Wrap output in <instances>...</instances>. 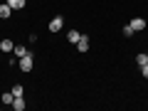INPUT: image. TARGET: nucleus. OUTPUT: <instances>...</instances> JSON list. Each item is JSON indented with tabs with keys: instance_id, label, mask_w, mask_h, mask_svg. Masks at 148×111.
Masks as SVG:
<instances>
[{
	"instance_id": "nucleus-1",
	"label": "nucleus",
	"mask_w": 148,
	"mask_h": 111,
	"mask_svg": "<svg viewBox=\"0 0 148 111\" xmlns=\"http://www.w3.org/2000/svg\"><path fill=\"white\" fill-rule=\"evenodd\" d=\"M17 64H20L22 72H32V67H35V57H32V52H27L25 57H20V62H17Z\"/></svg>"
},
{
	"instance_id": "nucleus-2",
	"label": "nucleus",
	"mask_w": 148,
	"mask_h": 111,
	"mask_svg": "<svg viewBox=\"0 0 148 111\" xmlns=\"http://www.w3.org/2000/svg\"><path fill=\"white\" fill-rule=\"evenodd\" d=\"M47 27H49V32H59V30L64 27V17H62V15H54L52 20H49Z\"/></svg>"
},
{
	"instance_id": "nucleus-3",
	"label": "nucleus",
	"mask_w": 148,
	"mask_h": 111,
	"mask_svg": "<svg viewBox=\"0 0 148 111\" xmlns=\"http://www.w3.org/2000/svg\"><path fill=\"white\" fill-rule=\"evenodd\" d=\"M146 25H148V22L143 20V17H133V20H131V27H133V32H141V30H146Z\"/></svg>"
},
{
	"instance_id": "nucleus-4",
	"label": "nucleus",
	"mask_w": 148,
	"mask_h": 111,
	"mask_svg": "<svg viewBox=\"0 0 148 111\" xmlns=\"http://www.w3.org/2000/svg\"><path fill=\"white\" fill-rule=\"evenodd\" d=\"M12 109L15 111H25V106H27V101H25V96H15V99H12Z\"/></svg>"
},
{
	"instance_id": "nucleus-5",
	"label": "nucleus",
	"mask_w": 148,
	"mask_h": 111,
	"mask_svg": "<svg viewBox=\"0 0 148 111\" xmlns=\"http://www.w3.org/2000/svg\"><path fill=\"white\" fill-rule=\"evenodd\" d=\"M89 37H86V35H82L79 37V42H77V49H79V52H86V49H89Z\"/></svg>"
},
{
	"instance_id": "nucleus-6",
	"label": "nucleus",
	"mask_w": 148,
	"mask_h": 111,
	"mask_svg": "<svg viewBox=\"0 0 148 111\" xmlns=\"http://www.w3.org/2000/svg\"><path fill=\"white\" fill-rule=\"evenodd\" d=\"M10 15H12V8L8 5V3H3V5H0V20H8Z\"/></svg>"
},
{
	"instance_id": "nucleus-7",
	"label": "nucleus",
	"mask_w": 148,
	"mask_h": 111,
	"mask_svg": "<svg viewBox=\"0 0 148 111\" xmlns=\"http://www.w3.org/2000/svg\"><path fill=\"white\" fill-rule=\"evenodd\" d=\"M5 3L12 8V10H22V8L27 5V0H5Z\"/></svg>"
},
{
	"instance_id": "nucleus-8",
	"label": "nucleus",
	"mask_w": 148,
	"mask_h": 111,
	"mask_svg": "<svg viewBox=\"0 0 148 111\" xmlns=\"http://www.w3.org/2000/svg\"><path fill=\"white\" fill-rule=\"evenodd\" d=\"M12 49H15V42L12 40H3L0 42V52H12Z\"/></svg>"
},
{
	"instance_id": "nucleus-9",
	"label": "nucleus",
	"mask_w": 148,
	"mask_h": 111,
	"mask_svg": "<svg viewBox=\"0 0 148 111\" xmlns=\"http://www.w3.org/2000/svg\"><path fill=\"white\" fill-rule=\"evenodd\" d=\"M79 37H82V32H79V30H69V32H67V40H69L72 45L79 42Z\"/></svg>"
},
{
	"instance_id": "nucleus-10",
	"label": "nucleus",
	"mask_w": 148,
	"mask_h": 111,
	"mask_svg": "<svg viewBox=\"0 0 148 111\" xmlns=\"http://www.w3.org/2000/svg\"><path fill=\"white\" fill-rule=\"evenodd\" d=\"M12 52H15V57L20 59V57H25V54H27V47H22V45H15V49H12Z\"/></svg>"
},
{
	"instance_id": "nucleus-11",
	"label": "nucleus",
	"mask_w": 148,
	"mask_h": 111,
	"mask_svg": "<svg viewBox=\"0 0 148 111\" xmlns=\"http://www.w3.org/2000/svg\"><path fill=\"white\" fill-rule=\"evenodd\" d=\"M136 64H138V67H143V64H148V54H136Z\"/></svg>"
},
{
	"instance_id": "nucleus-12",
	"label": "nucleus",
	"mask_w": 148,
	"mask_h": 111,
	"mask_svg": "<svg viewBox=\"0 0 148 111\" xmlns=\"http://www.w3.org/2000/svg\"><path fill=\"white\" fill-rule=\"evenodd\" d=\"M12 99H15V96H12V91H5V94H3V104L10 106V104H12Z\"/></svg>"
},
{
	"instance_id": "nucleus-13",
	"label": "nucleus",
	"mask_w": 148,
	"mask_h": 111,
	"mask_svg": "<svg viewBox=\"0 0 148 111\" xmlns=\"http://www.w3.org/2000/svg\"><path fill=\"white\" fill-rule=\"evenodd\" d=\"M22 94H25L22 84H15V86H12V96H22Z\"/></svg>"
},
{
	"instance_id": "nucleus-14",
	"label": "nucleus",
	"mask_w": 148,
	"mask_h": 111,
	"mask_svg": "<svg viewBox=\"0 0 148 111\" xmlns=\"http://www.w3.org/2000/svg\"><path fill=\"white\" fill-rule=\"evenodd\" d=\"M123 35L131 37V35H133V27H131V25H123Z\"/></svg>"
},
{
	"instance_id": "nucleus-15",
	"label": "nucleus",
	"mask_w": 148,
	"mask_h": 111,
	"mask_svg": "<svg viewBox=\"0 0 148 111\" xmlns=\"http://www.w3.org/2000/svg\"><path fill=\"white\" fill-rule=\"evenodd\" d=\"M141 74H143V77L148 79V64H143V67H141Z\"/></svg>"
}]
</instances>
